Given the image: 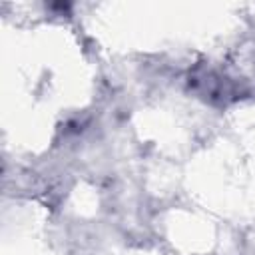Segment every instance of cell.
<instances>
[{
	"label": "cell",
	"mask_w": 255,
	"mask_h": 255,
	"mask_svg": "<svg viewBox=\"0 0 255 255\" xmlns=\"http://www.w3.org/2000/svg\"><path fill=\"white\" fill-rule=\"evenodd\" d=\"M191 88L209 102H225L235 96L233 82L209 66H199L189 76Z\"/></svg>",
	"instance_id": "1"
}]
</instances>
